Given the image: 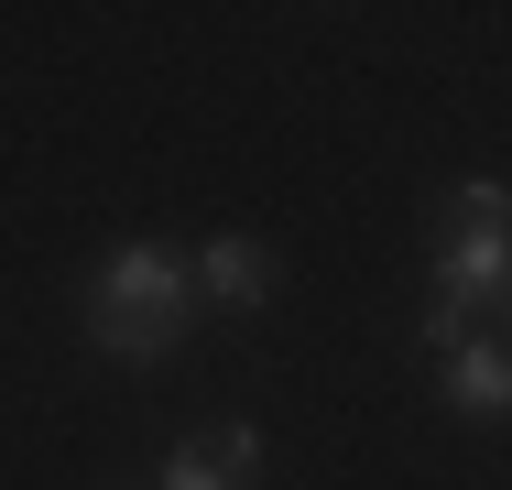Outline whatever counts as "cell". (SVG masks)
<instances>
[{
    "mask_svg": "<svg viewBox=\"0 0 512 490\" xmlns=\"http://www.w3.org/2000/svg\"><path fill=\"white\" fill-rule=\"evenodd\" d=\"M175 327H186V262H175L164 240L109 251L99 262V305H88V338H99L109 360H164Z\"/></svg>",
    "mask_w": 512,
    "mask_h": 490,
    "instance_id": "obj_1",
    "label": "cell"
},
{
    "mask_svg": "<svg viewBox=\"0 0 512 490\" xmlns=\"http://www.w3.org/2000/svg\"><path fill=\"white\" fill-rule=\"evenodd\" d=\"M502 273H512V251H502V186H469V207H458V229L436 240V316H425V338H436V360L469 338V316H491L502 305Z\"/></svg>",
    "mask_w": 512,
    "mask_h": 490,
    "instance_id": "obj_2",
    "label": "cell"
},
{
    "mask_svg": "<svg viewBox=\"0 0 512 490\" xmlns=\"http://www.w3.org/2000/svg\"><path fill=\"white\" fill-rule=\"evenodd\" d=\"M186 284H207V294H218V305H262V294H273V251L229 229V240H207V262H197V273H186Z\"/></svg>",
    "mask_w": 512,
    "mask_h": 490,
    "instance_id": "obj_3",
    "label": "cell"
},
{
    "mask_svg": "<svg viewBox=\"0 0 512 490\" xmlns=\"http://www.w3.org/2000/svg\"><path fill=\"white\" fill-rule=\"evenodd\" d=\"M447 403H469V414H502V403H512L502 338H458V349H447Z\"/></svg>",
    "mask_w": 512,
    "mask_h": 490,
    "instance_id": "obj_4",
    "label": "cell"
},
{
    "mask_svg": "<svg viewBox=\"0 0 512 490\" xmlns=\"http://www.w3.org/2000/svg\"><path fill=\"white\" fill-rule=\"evenodd\" d=\"M164 490H240V480H229L207 447H175V458H164Z\"/></svg>",
    "mask_w": 512,
    "mask_h": 490,
    "instance_id": "obj_5",
    "label": "cell"
},
{
    "mask_svg": "<svg viewBox=\"0 0 512 490\" xmlns=\"http://www.w3.org/2000/svg\"><path fill=\"white\" fill-rule=\"evenodd\" d=\"M197 447H207V458H218L240 490H251V458H262V447H251V425H218V436H197Z\"/></svg>",
    "mask_w": 512,
    "mask_h": 490,
    "instance_id": "obj_6",
    "label": "cell"
}]
</instances>
